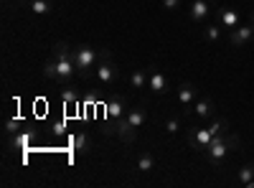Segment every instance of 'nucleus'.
<instances>
[{"mask_svg":"<svg viewBox=\"0 0 254 188\" xmlns=\"http://www.w3.org/2000/svg\"><path fill=\"white\" fill-rule=\"evenodd\" d=\"M252 23H254V13H252Z\"/></svg>","mask_w":254,"mask_h":188,"instance_id":"27","label":"nucleus"},{"mask_svg":"<svg viewBox=\"0 0 254 188\" xmlns=\"http://www.w3.org/2000/svg\"><path fill=\"white\" fill-rule=\"evenodd\" d=\"M54 132H56V135H64V125H61V122L54 125Z\"/></svg>","mask_w":254,"mask_h":188,"instance_id":"26","label":"nucleus"},{"mask_svg":"<svg viewBox=\"0 0 254 188\" xmlns=\"http://www.w3.org/2000/svg\"><path fill=\"white\" fill-rule=\"evenodd\" d=\"M28 8H31L33 15H51L54 13V3H51V0H31Z\"/></svg>","mask_w":254,"mask_h":188,"instance_id":"15","label":"nucleus"},{"mask_svg":"<svg viewBox=\"0 0 254 188\" xmlns=\"http://www.w3.org/2000/svg\"><path fill=\"white\" fill-rule=\"evenodd\" d=\"M196 99H198V89L190 84V81H183V84L178 87V104L183 110H188V107H193Z\"/></svg>","mask_w":254,"mask_h":188,"instance_id":"9","label":"nucleus"},{"mask_svg":"<svg viewBox=\"0 0 254 188\" xmlns=\"http://www.w3.org/2000/svg\"><path fill=\"white\" fill-rule=\"evenodd\" d=\"M117 137H120L122 142H135V137H137V130L132 127L130 122H127V117H122V120L117 122Z\"/></svg>","mask_w":254,"mask_h":188,"instance_id":"11","label":"nucleus"},{"mask_svg":"<svg viewBox=\"0 0 254 188\" xmlns=\"http://www.w3.org/2000/svg\"><path fill=\"white\" fill-rule=\"evenodd\" d=\"M125 115H127L125 99H122V97H112V99L107 102V107H104V117H107V122H112L115 130H117V122H120Z\"/></svg>","mask_w":254,"mask_h":188,"instance_id":"7","label":"nucleus"},{"mask_svg":"<svg viewBox=\"0 0 254 188\" xmlns=\"http://www.w3.org/2000/svg\"><path fill=\"white\" fill-rule=\"evenodd\" d=\"M219 26L234 31V28L239 26V13H237L234 8H224V10L219 13Z\"/></svg>","mask_w":254,"mask_h":188,"instance_id":"10","label":"nucleus"},{"mask_svg":"<svg viewBox=\"0 0 254 188\" xmlns=\"http://www.w3.org/2000/svg\"><path fill=\"white\" fill-rule=\"evenodd\" d=\"M203 36H206V41H219V38H221V28H219V23L206 26V28H203Z\"/></svg>","mask_w":254,"mask_h":188,"instance_id":"21","label":"nucleus"},{"mask_svg":"<svg viewBox=\"0 0 254 188\" xmlns=\"http://www.w3.org/2000/svg\"><path fill=\"white\" fill-rule=\"evenodd\" d=\"M193 112H196L201 120H206V117H214V112H216V104L211 102V99H196V102H193Z\"/></svg>","mask_w":254,"mask_h":188,"instance_id":"12","label":"nucleus"},{"mask_svg":"<svg viewBox=\"0 0 254 188\" xmlns=\"http://www.w3.org/2000/svg\"><path fill=\"white\" fill-rule=\"evenodd\" d=\"M76 61H74V49L66 44V41H56L51 56L44 64V76L51 81H61V84H69V81L76 76Z\"/></svg>","mask_w":254,"mask_h":188,"instance_id":"1","label":"nucleus"},{"mask_svg":"<svg viewBox=\"0 0 254 188\" xmlns=\"http://www.w3.org/2000/svg\"><path fill=\"white\" fill-rule=\"evenodd\" d=\"M211 13L208 3L206 0H193V5H190V20H196V23H201V20H206Z\"/></svg>","mask_w":254,"mask_h":188,"instance_id":"14","label":"nucleus"},{"mask_svg":"<svg viewBox=\"0 0 254 188\" xmlns=\"http://www.w3.org/2000/svg\"><path fill=\"white\" fill-rule=\"evenodd\" d=\"M211 3H216V0H211Z\"/></svg>","mask_w":254,"mask_h":188,"instance_id":"28","label":"nucleus"},{"mask_svg":"<svg viewBox=\"0 0 254 188\" xmlns=\"http://www.w3.org/2000/svg\"><path fill=\"white\" fill-rule=\"evenodd\" d=\"M117 79H120V69H117V64L110 59V54H102L99 64H97V81H99L104 89H110Z\"/></svg>","mask_w":254,"mask_h":188,"instance_id":"4","label":"nucleus"},{"mask_svg":"<svg viewBox=\"0 0 254 188\" xmlns=\"http://www.w3.org/2000/svg\"><path fill=\"white\" fill-rule=\"evenodd\" d=\"M239 148V137H234V135H216L214 140H211V145H208V150L203 153L206 155V160H208V165L211 168H221L224 165V160L231 155Z\"/></svg>","mask_w":254,"mask_h":188,"instance_id":"2","label":"nucleus"},{"mask_svg":"<svg viewBox=\"0 0 254 188\" xmlns=\"http://www.w3.org/2000/svg\"><path fill=\"white\" fill-rule=\"evenodd\" d=\"M147 89L155 92V94H165L168 92V79H165V74L158 66L147 69Z\"/></svg>","mask_w":254,"mask_h":188,"instance_id":"8","label":"nucleus"},{"mask_svg":"<svg viewBox=\"0 0 254 188\" xmlns=\"http://www.w3.org/2000/svg\"><path fill=\"white\" fill-rule=\"evenodd\" d=\"M74 150L76 153H89L92 150V137L87 132H76L74 135Z\"/></svg>","mask_w":254,"mask_h":188,"instance_id":"17","label":"nucleus"},{"mask_svg":"<svg viewBox=\"0 0 254 188\" xmlns=\"http://www.w3.org/2000/svg\"><path fill=\"white\" fill-rule=\"evenodd\" d=\"M254 41V23H244V26H237L234 31L229 33V44L231 46H249Z\"/></svg>","mask_w":254,"mask_h":188,"instance_id":"6","label":"nucleus"},{"mask_svg":"<svg viewBox=\"0 0 254 188\" xmlns=\"http://www.w3.org/2000/svg\"><path fill=\"white\" fill-rule=\"evenodd\" d=\"M125 117H127V122H130L135 130H140L142 125H145V120H147V110L145 107H132V110H127Z\"/></svg>","mask_w":254,"mask_h":188,"instance_id":"13","label":"nucleus"},{"mask_svg":"<svg viewBox=\"0 0 254 188\" xmlns=\"http://www.w3.org/2000/svg\"><path fill=\"white\" fill-rule=\"evenodd\" d=\"M186 140H188V145H190L193 150L206 153L208 145H211V140H214V135H211L208 127H190V130L186 132Z\"/></svg>","mask_w":254,"mask_h":188,"instance_id":"5","label":"nucleus"},{"mask_svg":"<svg viewBox=\"0 0 254 188\" xmlns=\"http://www.w3.org/2000/svg\"><path fill=\"white\" fill-rule=\"evenodd\" d=\"M208 130H211V135H224L226 130H229V122L224 120V117H211V125H208Z\"/></svg>","mask_w":254,"mask_h":188,"instance_id":"18","label":"nucleus"},{"mask_svg":"<svg viewBox=\"0 0 254 188\" xmlns=\"http://www.w3.org/2000/svg\"><path fill=\"white\" fill-rule=\"evenodd\" d=\"M61 99H64V104H76L79 102V94L71 87H66V89H61Z\"/></svg>","mask_w":254,"mask_h":188,"instance_id":"22","label":"nucleus"},{"mask_svg":"<svg viewBox=\"0 0 254 188\" xmlns=\"http://www.w3.org/2000/svg\"><path fill=\"white\" fill-rule=\"evenodd\" d=\"M130 84H132L135 89H147V71H142V69L132 71V76H130Z\"/></svg>","mask_w":254,"mask_h":188,"instance_id":"19","label":"nucleus"},{"mask_svg":"<svg viewBox=\"0 0 254 188\" xmlns=\"http://www.w3.org/2000/svg\"><path fill=\"white\" fill-rule=\"evenodd\" d=\"M135 168H137L140 173H150V171H155V155H153V153H140Z\"/></svg>","mask_w":254,"mask_h":188,"instance_id":"16","label":"nucleus"},{"mask_svg":"<svg viewBox=\"0 0 254 188\" xmlns=\"http://www.w3.org/2000/svg\"><path fill=\"white\" fill-rule=\"evenodd\" d=\"M178 130H181V120H178V117L165 120V132H168V135H176Z\"/></svg>","mask_w":254,"mask_h":188,"instance_id":"23","label":"nucleus"},{"mask_svg":"<svg viewBox=\"0 0 254 188\" xmlns=\"http://www.w3.org/2000/svg\"><path fill=\"white\" fill-rule=\"evenodd\" d=\"M249 181H254V163H247L244 168H239V183L247 186Z\"/></svg>","mask_w":254,"mask_h":188,"instance_id":"20","label":"nucleus"},{"mask_svg":"<svg viewBox=\"0 0 254 188\" xmlns=\"http://www.w3.org/2000/svg\"><path fill=\"white\" fill-rule=\"evenodd\" d=\"M3 3H8V0H3Z\"/></svg>","mask_w":254,"mask_h":188,"instance_id":"29","label":"nucleus"},{"mask_svg":"<svg viewBox=\"0 0 254 188\" xmlns=\"http://www.w3.org/2000/svg\"><path fill=\"white\" fill-rule=\"evenodd\" d=\"M23 145H28V135H20L13 140V148H23Z\"/></svg>","mask_w":254,"mask_h":188,"instance_id":"25","label":"nucleus"},{"mask_svg":"<svg viewBox=\"0 0 254 188\" xmlns=\"http://www.w3.org/2000/svg\"><path fill=\"white\" fill-rule=\"evenodd\" d=\"M163 8L165 10H176V8H181V0H163Z\"/></svg>","mask_w":254,"mask_h":188,"instance_id":"24","label":"nucleus"},{"mask_svg":"<svg viewBox=\"0 0 254 188\" xmlns=\"http://www.w3.org/2000/svg\"><path fill=\"white\" fill-rule=\"evenodd\" d=\"M99 59H102V54H99L94 46H89V44H79V46L74 49L76 71H79V76H81V79H89V76L97 71Z\"/></svg>","mask_w":254,"mask_h":188,"instance_id":"3","label":"nucleus"}]
</instances>
